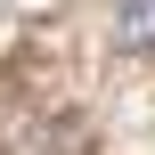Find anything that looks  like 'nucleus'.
<instances>
[{
  "mask_svg": "<svg viewBox=\"0 0 155 155\" xmlns=\"http://www.w3.org/2000/svg\"><path fill=\"white\" fill-rule=\"evenodd\" d=\"M114 41L131 57H155V0H114Z\"/></svg>",
  "mask_w": 155,
  "mask_h": 155,
  "instance_id": "nucleus-1",
  "label": "nucleus"
}]
</instances>
